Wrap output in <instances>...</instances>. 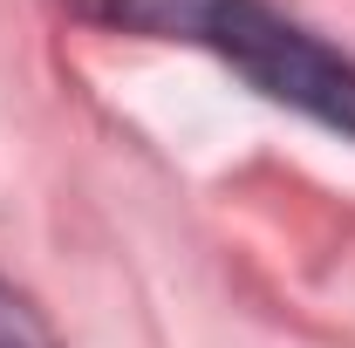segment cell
I'll return each mask as SVG.
<instances>
[{
	"instance_id": "obj_2",
	"label": "cell",
	"mask_w": 355,
	"mask_h": 348,
	"mask_svg": "<svg viewBox=\"0 0 355 348\" xmlns=\"http://www.w3.org/2000/svg\"><path fill=\"white\" fill-rule=\"evenodd\" d=\"M0 348H55L48 321H42L28 301H21L14 287H0Z\"/></svg>"
},
{
	"instance_id": "obj_1",
	"label": "cell",
	"mask_w": 355,
	"mask_h": 348,
	"mask_svg": "<svg viewBox=\"0 0 355 348\" xmlns=\"http://www.w3.org/2000/svg\"><path fill=\"white\" fill-rule=\"evenodd\" d=\"M76 21L110 28V35H144V42H198L225 55L253 89L273 103L308 110L314 123L355 137V69L280 21L266 0H62Z\"/></svg>"
}]
</instances>
